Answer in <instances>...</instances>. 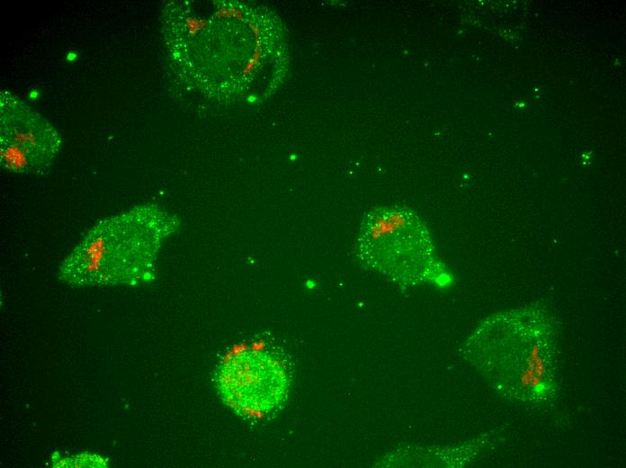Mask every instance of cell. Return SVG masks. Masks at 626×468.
Here are the masks:
<instances>
[{
    "mask_svg": "<svg viewBox=\"0 0 626 468\" xmlns=\"http://www.w3.org/2000/svg\"><path fill=\"white\" fill-rule=\"evenodd\" d=\"M462 353L491 388L511 402L539 407L552 401L560 390L558 330L541 306L489 316L467 339Z\"/></svg>",
    "mask_w": 626,
    "mask_h": 468,
    "instance_id": "6da1fadb",
    "label": "cell"
},
{
    "mask_svg": "<svg viewBox=\"0 0 626 468\" xmlns=\"http://www.w3.org/2000/svg\"><path fill=\"white\" fill-rule=\"evenodd\" d=\"M178 220L153 204L96 221L63 258L58 280L71 287L139 286L156 275V257Z\"/></svg>",
    "mask_w": 626,
    "mask_h": 468,
    "instance_id": "7a4b0ae2",
    "label": "cell"
},
{
    "mask_svg": "<svg viewBox=\"0 0 626 468\" xmlns=\"http://www.w3.org/2000/svg\"><path fill=\"white\" fill-rule=\"evenodd\" d=\"M201 8L198 11L192 4V9L176 11L179 13L175 17L177 36L171 35L170 40H183V43H171V48L175 50V58L183 64V69L190 71L200 86L209 85L207 89L211 91L228 48L260 89L263 91L265 87L267 90L270 82L235 54L272 76L277 40L273 39V25H268L271 19L267 18L266 11L242 4L228 46L221 47L223 40L216 4H208L207 9Z\"/></svg>",
    "mask_w": 626,
    "mask_h": 468,
    "instance_id": "3957f363",
    "label": "cell"
},
{
    "mask_svg": "<svg viewBox=\"0 0 626 468\" xmlns=\"http://www.w3.org/2000/svg\"><path fill=\"white\" fill-rule=\"evenodd\" d=\"M356 253L368 267L407 284L436 280L443 274L427 229L402 205L375 207L363 216Z\"/></svg>",
    "mask_w": 626,
    "mask_h": 468,
    "instance_id": "277c9868",
    "label": "cell"
},
{
    "mask_svg": "<svg viewBox=\"0 0 626 468\" xmlns=\"http://www.w3.org/2000/svg\"><path fill=\"white\" fill-rule=\"evenodd\" d=\"M59 131L8 90L0 91V164L16 175H46L58 158Z\"/></svg>",
    "mask_w": 626,
    "mask_h": 468,
    "instance_id": "5b68a950",
    "label": "cell"
},
{
    "mask_svg": "<svg viewBox=\"0 0 626 468\" xmlns=\"http://www.w3.org/2000/svg\"><path fill=\"white\" fill-rule=\"evenodd\" d=\"M223 400L237 412L260 417L285 400L289 379L284 365L270 353L244 348L228 356L216 374Z\"/></svg>",
    "mask_w": 626,
    "mask_h": 468,
    "instance_id": "8992f818",
    "label": "cell"
},
{
    "mask_svg": "<svg viewBox=\"0 0 626 468\" xmlns=\"http://www.w3.org/2000/svg\"><path fill=\"white\" fill-rule=\"evenodd\" d=\"M53 467H107V462L96 454L82 453L73 457H52Z\"/></svg>",
    "mask_w": 626,
    "mask_h": 468,
    "instance_id": "52a82bcc",
    "label": "cell"
}]
</instances>
